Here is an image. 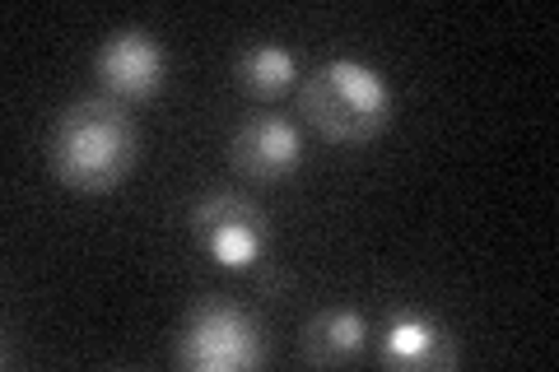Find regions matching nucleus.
I'll use <instances>...</instances> for the list:
<instances>
[{"label":"nucleus","mask_w":559,"mask_h":372,"mask_svg":"<svg viewBox=\"0 0 559 372\" xmlns=\"http://www.w3.org/2000/svg\"><path fill=\"white\" fill-rule=\"evenodd\" d=\"M299 75V65H294V51H285L280 43H257L238 57V84L248 88L257 98H275L285 94Z\"/></svg>","instance_id":"9"},{"label":"nucleus","mask_w":559,"mask_h":372,"mask_svg":"<svg viewBox=\"0 0 559 372\" xmlns=\"http://www.w3.org/2000/svg\"><path fill=\"white\" fill-rule=\"evenodd\" d=\"M299 108L331 145H364L392 121V88L373 65L336 57L304 75Z\"/></svg>","instance_id":"2"},{"label":"nucleus","mask_w":559,"mask_h":372,"mask_svg":"<svg viewBox=\"0 0 559 372\" xmlns=\"http://www.w3.org/2000/svg\"><path fill=\"white\" fill-rule=\"evenodd\" d=\"M299 158H304V140L285 117H252L229 140V164L242 177H252V182L289 177L299 168Z\"/></svg>","instance_id":"6"},{"label":"nucleus","mask_w":559,"mask_h":372,"mask_svg":"<svg viewBox=\"0 0 559 372\" xmlns=\"http://www.w3.org/2000/svg\"><path fill=\"white\" fill-rule=\"evenodd\" d=\"M382 363L392 368H452L457 363V345L443 322L425 312H396L388 331H382Z\"/></svg>","instance_id":"7"},{"label":"nucleus","mask_w":559,"mask_h":372,"mask_svg":"<svg viewBox=\"0 0 559 372\" xmlns=\"http://www.w3.org/2000/svg\"><path fill=\"white\" fill-rule=\"evenodd\" d=\"M94 70H98V84L112 98H127V103L150 98L164 84V47L145 28H121L98 47Z\"/></svg>","instance_id":"5"},{"label":"nucleus","mask_w":559,"mask_h":372,"mask_svg":"<svg viewBox=\"0 0 559 372\" xmlns=\"http://www.w3.org/2000/svg\"><path fill=\"white\" fill-rule=\"evenodd\" d=\"M261 224H266L261 209L238 191H215L191 209V233L224 271H248L261 261V252H266V228Z\"/></svg>","instance_id":"4"},{"label":"nucleus","mask_w":559,"mask_h":372,"mask_svg":"<svg viewBox=\"0 0 559 372\" xmlns=\"http://www.w3.org/2000/svg\"><path fill=\"white\" fill-rule=\"evenodd\" d=\"M47 158L70 191H112L135 168V121L117 98H80L51 127Z\"/></svg>","instance_id":"1"},{"label":"nucleus","mask_w":559,"mask_h":372,"mask_svg":"<svg viewBox=\"0 0 559 372\" xmlns=\"http://www.w3.org/2000/svg\"><path fill=\"white\" fill-rule=\"evenodd\" d=\"M369 340V326H364L359 312L349 308H331L322 316H312L304 331V353L308 363H349Z\"/></svg>","instance_id":"8"},{"label":"nucleus","mask_w":559,"mask_h":372,"mask_svg":"<svg viewBox=\"0 0 559 372\" xmlns=\"http://www.w3.org/2000/svg\"><path fill=\"white\" fill-rule=\"evenodd\" d=\"M266 359L261 331L242 308L224 298H201L178 335V363L197 372H248Z\"/></svg>","instance_id":"3"}]
</instances>
